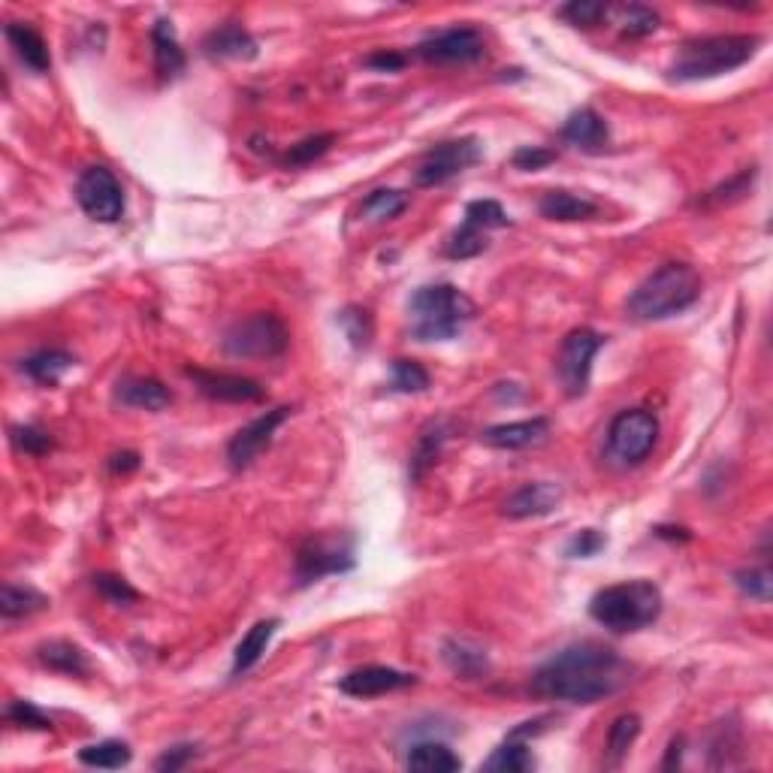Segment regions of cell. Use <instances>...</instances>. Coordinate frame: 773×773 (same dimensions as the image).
<instances>
[{
  "label": "cell",
  "instance_id": "29",
  "mask_svg": "<svg viewBox=\"0 0 773 773\" xmlns=\"http://www.w3.org/2000/svg\"><path fill=\"white\" fill-rule=\"evenodd\" d=\"M408 771H421V773H453L463 768V759L445 744H436V740H426V744H414L411 752H408Z\"/></svg>",
  "mask_w": 773,
  "mask_h": 773
},
{
  "label": "cell",
  "instance_id": "8",
  "mask_svg": "<svg viewBox=\"0 0 773 773\" xmlns=\"http://www.w3.org/2000/svg\"><path fill=\"white\" fill-rule=\"evenodd\" d=\"M357 556H353V538L348 534H311L296 550V587H311L330 575H345L353 571Z\"/></svg>",
  "mask_w": 773,
  "mask_h": 773
},
{
  "label": "cell",
  "instance_id": "34",
  "mask_svg": "<svg viewBox=\"0 0 773 773\" xmlns=\"http://www.w3.org/2000/svg\"><path fill=\"white\" fill-rule=\"evenodd\" d=\"M637 734H641V717L637 713H622V717L614 719V725L607 732V752H610V759L617 761V764L626 759L632 752Z\"/></svg>",
  "mask_w": 773,
  "mask_h": 773
},
{
  "label": "cell",
  "instance_id": "46",
  "mask_svg": "<svg viewBox=\"0 0 773 773\" xmlns=\"http://www.w3.org/2000/svg\"><path fill=\"white\" fill-rule=\"evenodd\" d=\"M7 719L18 729H34V732H52V719L42 713L40 707L30 701H13L7 707Z\"/></svg>",
  "mask_w": 773,
  "mask_h": 773
},
{
  "label": "cell",
  "instance_id": "48",
  "mask_svg": "<svg viewBox=\"0 0 773 773\" xmlns=\"http://www.w3.org/2000/svg\"><path fill=\"white\" fill-rule=\"evenodd\" d=\"M607 547V538L602 532H595V529H583V532H577L571 541H568V547H565V553L571 556V559H590V556H595V553H602V550Z\"/></svg>",
  "mask_w": 773,
  "mask_h": 773
},
{
  "label": "cell",
  "instance_id": "22",
  "mask_svg": "<svg viewBox=\"0 0 773 773\" xmlns=\"http://www.w3.org/2000/svg\"><path fill=\"white\" fill-rule=\"evenodd\" d=\"M115 402L137 411H164L172 402V394L157 378H125L115 387Z\"/></svg>",
  "mask_w": 773,
  "mask_h": 773
},
{
  "label": "cell",
  "instance_id": "21",
  "mask_svg": "<svg viewBox=\"0 0 773 773\" xmlns=\"http://www.w3.org/2000/svg\"><path fill=\"white\" fill-rule=\"evenodd\" d=\"M441 659L460 680H480L490 674V656L487 649L468 641V637H448L441 647Z\"/></svg>",
  "mask_w": 773,
  "mask_h": 773
},
{
  "label": "cell",
  "instance_id": "14",
  "mask_svg": "<svg viewBox=\"0 0 773 773\" xmlns=\"http://www.w3.org/2000/svg\"><path fill=\"white\" fill-rule=\"evenodd\" d=\"M184 375L194 381L199 394L209 396L215 402H230V405H248V402H260L267 390L263 384H257L254 378L245 375H233V372H209V369H184Z\"/></svg>",
  "mask_w": 773,
  "mask_h": 773
},
{
  "label": "cell",
  "instance_id": "11",
  "mask_svg": "<svg viewBox=\"0 0 773 773\" xmlns=\"http://www.w3.org/2000/svg\"><path fill=\"white\" fill-rule=\"evenodd\" d=\"M605 348V338L598 336L595 330H571L565 336L563 348H559V357H556V372H559V381H563L565 394L568 396H583L587 387H590V375H592V360L595 353Z\"/></svg>",
  "mask_w": 773,
  "mask_h": 773
},
{
  "label": "cell",
  "instance_id": "24",
  "mask_svg": "<svg viewBox=\"0 0 773 773\" xmlns=\"http://www.w3.org/2000/svg\"><path fill=\"white\" fill-rule=\"evenodd\" d=\"M538 211L547 218V221H559V224H568V221H590L598 215V206L592 203L590 197H580V194H571V191H547L541 203H538Z\"/></svg>",
  "mask_w": 773,
  "mask_h": 773
},
{
  "label": "cell",
  "instance_id": "15",
  "mask_svg": "<svg viewBox=\"0 0 773 773\" xmlns=\"http://www.w3.org/2000/svg\"><path fill=\"white\" fill-rule=\"evenodd\" d=\"M417 683V674H408V671H396L387 665H366V668H357L351 674L342 677L338 690L351 698H378V695H390V692H402L408 686Z\"/></svg>",
  "mask_w": 773,
  "mask_h": 773
},
{
  "label": "cell",
  "instance_id": "5",
  "mask_svg": "<svg viewBox=\"0 0 773 773\" xmlns=\"http://www.w3.org/2000/svg\"><path fill=\"white\" fill-rule=\"evenodd\" d=\"M478 314L475 302L453 284H426L408 302L411 336L417 342H448Z\"/></svg>",
  "mask_w": 773,
  "mask_h": 773
},
{
  "label": "cell",
  "instance_id": "18",
  "mask_svg": "<svg viewBox=\"0 0 773 773\" xmlns=\"http://www.w3.org/2000/svg\"><path fill=\"white\" fill-rule=\"evenodd\" d=\"M563 140L580 152H602L610 142V130H607L605 118L592 106H580L563 125Z\"/></svg>",
  "mask_w": 773,
  "mask_h": 773
},
{
  "label": "cell",
  "instance_id": "9",
  "mask_svg": "<svg viewBox=\"0 0 773 773\" xmlns=\"http://www.w3.org/2000/svg\"><path fill=\"white\" fill-rule=\"evenodd\" d=\"M480 157H484V145H480L478 137H460V140L438 142L421 157V164L414 169V182L421 184V188L445 184L453 176H460L465 169L480 164Z\"/></svg>",
  "mask_w": 773,
  "mask_h": 773
},
{
  "label": "cell",
  "instance_id": "47",
  "mask_svg": "<svg viewBox=\"0 0 773 773\" xmlns=\"http://www.w3.org/2000/svg\"><path fill=\"white\" fill-rule=\"evenodd\" d=\"M556 157L559 155H556L553 149H544V145H523V149H517L514 157H511V167L523 169V172H534V169L550 167Z\"/></svg>",
  "mask_w": 773,
  "mask_h": 773
},
{
  "label": "cell",
  "instance_id": "30",
  "mask_svg": "<svg viewBox=\"0 0 773 773\" xmlns=\"http://www.w3.org/2000/svg\"><path fill=\"white\" fill-rule=\"evenodd\" d=\"M534 768H538V761H534L532 749H529V744H523V737H517V734H507L505 744L480 764V771L495 773H532Z\"/></svg>",
  "mask_w": 773,
  "mask_h": 773
},
{
  "label": "cell",
  "instance_id": "3",
  "mask_svg": "<svg viewBox=\"0 0 773 773\" xmlns=\"http://www.w3.org/2000/svg\"><path fill=\"white\" fill-rule=\"evenodd\" d=\"M701 275L690 263H665L637 284L629 296V314L634 321H668L698 302Z\"/></svg>",
  "mask_w": 773,
  "mask_h": 773
},
{
  "label": "cell",
  "instance_id": "2",
  "mask_svg": "<svg viewBox=\"0 0 773 773\" xmlns=\"http://www.w3.org/2000/svg\"><path fill=\"white\" fill-rule=\"evenodd\" d=\"M761 49L759 34H717V37H698L680 46L677 61L668 70L674 82H701L717 79L725 73L740 70Z\"/></svg>",
  "mask_w": 773,
  "mask_h": 773
},
{
  "label": "cell",
  "instance_id": "35",
  "mask_svg": "<svg viewBox=\"0 0 773 773\" xmlns=\"http://www.w3.org/2000/svg\"><path fill=\"white\" fill-rule=\"evenodd\" d=\"M333 142H336V133H314V137H306L302 142H296V145H291V152L282 157L284 167H309V164H314L318 157H324L330 149H333Z\"/></svg>",
  "mask_w": 773,
  "mask_h": 773
},
{
  "label": "cell",
  "instance_id": "19",
  "mask_svg": "<svg viewBox=\"0 0 773 773\" xmlns=\"http://www.w3.org/2000/svg\"><path fill=\"white\" fill-rule=\"evenodd\" d=\"M450 433H453V423L445 421V417H436V421H429L423 426L421 436L414 441V450H411V465H408V475H411L414 484L426 478V472L438 463L441 448H445Z\"/></svg>",
  "mask_w": 773,
  "mask_h": 773
},
{
  "label": "cell",
  "instance_id": "44",
  "mask_svg": "<svg viewBox=\"0 0 773 773\" xmlns=\"http://www.w3.org/2000/svg\"><path fill=\"white\" fill-rule=\"evenodd\" d=\"M13 445L22 453H28V456H42V453H49L52 450V436L46 433V429H40V426H34V423H28V426H15L13 429Z\"/></svg>",
  "mask_w": 773,
  "mask_h": 773
},
{
  "label": "cell",
  "instance_id": "49",
  "mask_svg": "<svg viewBox=\"0 0 773 773\" xmlns=\"http://www.w3.org/2000/svg\"><path fill=\"white\" fill-rule=\"evenodd\" d=\"M194 759H197V746L194 744L169 746L167 752H164V756L155 761V771L176 773V771H182V768H188V764H191Z\"/></svg>",
  "mask_w": 773,
  "mask_h": 773
},
{
  "label": "cell",
  "instance_id": "1",
  "mask_svg": "<svg viewBox=\"0 0 773 773\" xmlns=\"http://www.w3.org/2000/svg\"><path fill=\"white\" fill-rule=\"evenodd\" d=\"M632 665L614 647L598 641H580L553 653L532 674V695L544 701L598 704L626 690Z\"/></svg>",
  "mask_w": 773,
  "mask_h": 773
},
{
  "label": "cell",
  "instance_id": "13",
  "mask_svg": "<svg viewBox=\"0 0 773 773\" xmlns=\"http://www.w3.org/2000/svg\"><path fill=\"white\" fill-rule=\"evenodd\" d=\"M287 417H291V408L282 405L267 411L263 417H257V421H252L248 426H242L240 433L230 438V445H227V463H230V468H236V472L248 468V465L269 448V441L275 438L279 426H282Z\"/></svg>",
  "mask_w": 773,
  "mask_h": 773
},
{
  "label": "cell",
  "instance_id": "33",
  "mask_svg": "<svg viewBox=\"0 0 773 773\" xmlns=\"http://www.w3.org/2000/svg\"><path fill=\"white\" fill-rule=\"evenodd\" d=\"M405 209H408V194L394 191V188L372 191V194L363 199V206H360V211L366 215L369 221H375V224H381V221H394V218H399Z\"/></svg>",
  "mask_w": 773,
  "mask_h": 773
},
{
  "label": "cell",
  "instance_id": "27",
  "mask_svg": "<svg viewBox=\"0 0 773 773\" xmlns=\"http://www.w3.org/2000/svg\"><path fill=\"white\" fill-rule=\"evenodd\" d=\"M279 626H282V619H260L254 629H248V634L240 641V647H236V653H233V674L240 677L245 674V671H252L257 661L263 659V653H267L269 641H272V634L279 632Z\"/></svg>",
  "mask_w": 773,
  "mask_h": 773
},
{
  "label": "cell",
  "instance_id": "28",
  "mask_svg": "<svg viewBox=\"0 0 773 773\" xmlns=\"http://www.w3.org/2000/svg\"><path fill=\"white\" fill-rule=\"evenodd\" d=\"M73 363H76L73 353L61 351V348H46V351L30 353L28 360H22V372L42 387H55L57 381L70 372Z\"/></svg>",
  "mask_w": 773,
  "mask_h": 773
},
{
  "label": "cell",
  "instance_id": "10",
  "mask_svg": "<svg viewBox=\"0 0 773 773\" xmlns=\"http://www.w3.org/2000/svg\"><path fill=\"white\" fill-rule=\"evenodd\" d=\"M76 199L85 215L100 224H115L125 215V188L106 167L85 169L76 182Z\"/></svg>",
  "mask_w": 773,
  "mask_h": 773
},
{
  "label": "cell",
  "instance_id": "17",
  "mask_svg": "<svg viewBox=\"0 0 773 773\" xmlns=\"http://www.w3.org/2000/svg\"><path fill=\"white\" fill-rule=\"evenodd\" d=\"M550 436V421L547 417H532V421H517V423H499L484 429L480 438L484 445H490L495 450H526L541 445Z\"/></svg>",
  "mask_w": 773,
  "mask_h": 773
},
{
  "label": "cell",
  "instance_id": "39",
  "mask_svg": "<svg viewBox=\"0 0 773 773\" xmlns=\"http://www.w3.org/2000/svg\"><path fill=\"white\" fill-rule=\"evenodd\" d=\"M607 13H610V7L602 0H571L559 10V18L575 28H595Z\"/></svg>",
  "mask_w": 773,
  "mask_h": 773
},
{
  "label": "cell",
  "instance_id": "16",
  "mask_svg": "<svg viewBox=\"0 0 773 773\" xmlns=\"http://www.w3.org/2000/svg\"><path fill=\"white\" fill-rule=\"evenodd\" d=\"M563 502V487L553 480H534L523 484L520 490H514L502 505V514L511 520H529V517H544L553 514Z\"/></svg>",
  "mask_w": 773,
  "mask_h": 773
},
{
  "label": "cell",
  "instance_id": "32",
  "mask_svg": "<svg viewBox=\"0 0 773 773\" xmlns=\"http://www.w3.org/2000/svg\"><path fill=\"white\" fill-rule=\"evenodd\" d=\"M133 759L130 746L125 740H100V744L82 746L79 749V761L88 764V768H103V771H118V768H127Z\"/></svg>",
  "mask_w": 773,
  "mask_h": 773
},
{
  "label": "cell",
  "instance_id": "37",
  "mask_svg": "<svg viewBox=\"0 0 773 773\" xmlns=\"http://www.w3.org/2000/svg\"><path fill=\"white\" fill-rule=\"evenodd\" d=\"M91 583H94V590L109 602V605L115 607H127L133 605V602H140V592L133 590L130 583H127L121 575H109V571H100V575L91 577Z\"/></svg>",
  "mask_w": 773,
  "mask_h": 773
},
{
  "label": "cell",
  "instance_id": "26",
  "mask_svg": "<svg viewBox=\"0 0 773 773\" xmlns=\"http://www.w3.org/2000/svg\"><path fill=\"white\" fill-rule=\"evenodd\" d=\"M37 659L49 668V671H57V674L67 677H85L91 671L88 665V656L79 644L73 641H46L37 647Z\"/></svg>",
  "mask_w": 773,
  "mask_h": 773
},
{
  "label": "cell",
  "instance_id": "51",
  "mask_svg": "<svg viewBox=\"0 0 773 773\" xmlns=\"http://www.w3.org/2000/svg\"><path fill=\"white\" fill-rule=\"evenodd\" d=\"M109 468H113L115 475H130V472H137V468H140V453H133V450H121V453H115L113 460H109Z\"/></svg>",
  "mask_w": 773,
  "mask_h": 773
},
{
  "label": "cell",
  "instance_id": "38",
  "mask_svg": "<svg viewBox=\"0 0 773 773\" xmlns=\"http://www.w3.org/2000/svg\"><path fill=\"white\" fill-rule=\"evenodd\" d=\"M734 583H737V590L744 592L746 598H752V602H771L773 575H771V568H768V565L737 571V575H734Z\"/></svg>",
  "mask_w": 773,
  "mask_h": 773
},
{
  "label": "cell",
  "instance_id": "12",
  "mask_svg": "<svg viewBox=\"0 0 773 773\" xmlns=\"http://www.w3.org/2000/svg\"><path fill=\"white\" fill-rule=\"evenodd\" d=\"M417 55L429 64H441V67H456V64H475L487 55V40L478 28H448L429 34L426 40L417 46Z\"/></svg>",
  "mask_w": 773,
  "mask_h": 773
},
{
  "label": "cell",
  "instance_id": "23",
  "mask_svg": "<svg viewBox=\"0 0 773 773\" xmlns=\"http://www.w3.org/2000/svg\"><path fill=\"white\" fill-rule=\"evenodd\" d=\"M203 49L209 57H233V61H252L257 55V40H254L248 30L236 25V22H227L221 28L209 30V37L203 40Z\"/></svg>",
  "mask_w": 773,
  "mask_h": 773
},
{
  "label": "cell",
  "instance_id": "43",
  "mask_svg": "<svg viewBox=\"0 0 773 773\" xmlns=\"http://www.w3.org/2000/svg\"><path fill=\"white\" fill-rule=\"evenodd\" d=\"M338 324H342V330H345V336L351 338L353 348H366L369 342H372V314H369L366 309H345L342 314H338Z\"/></svg>",
  "mask_w": 773,
  "mask_h": 773
},
{
  "label": "cell",
  "instance_id": "4",
  "mask_svg": "<svg viewBox=\"0 0 773 773\" xmlns=\"http://www.w3.org/2000/svg\"><path fill=\"white\" fill-rule=\"evenodd\" d=\"M661 590L653 580H626L592 595L590 617L617 634H632L661 617Z\"/></svg>",
  "mask_w": 773,
  "mask_h": 773
},
{
  "label": "cell",
  "instance_id": "20",
  "mask_svg": "<svg viewBox=\"0 0 773 773\" xmlns=\"http://www.w3.org/2000/svg\"><path fill=\"white\" fill-rule=\"evenodd\" d=\"M152 52H155V70L160 82H172L179 79L188 67L182 52V42L176 37V28L169 18H157L152 28Z\"/></svg>",
  "mask_w": 773,
  "mask_h": 773
},
{
  "label": "cell",
  "instance_id": "7",
  "mask_svg": "<svg viewBox=\"0 0 773 773\" xmlns=\"http://www.w3.org/2000/svg\"><path fill=\"white\" fill-rule=\"evenodd\" d=\"M659 441V417L647 408H626L607 426V456L622 468L641 465Z\"/></svg>",
  "mask_w": 773,
  "mask_h": 773
},
{
  "label": "cell",
  "instance_id": "40",
  "mask_svg": "<svg viewBox=\"0 0 773 773\" xmlns=\"http://www.w3.org/2000/svg\"><path fill=\"white\" fill-rule=\"evenodd\" d=\"M396 394H423L429 387V372L417 360H394V381H390Z\"/></svg>",
  "mask_w": 773,
  "mask_h": 773
},
{
  "label": "cell",
  "instance_id": "41",
  "mask_svg": "<svg viewBox=\"0 0 773 773\" xmlns=\"http://www.w3.org/2000/svg\"><path fill=\"white\" fill-rule=\"evenodd\" d=\"M619 25L626 37H647L659 28V13H653L641 3H629V7H619Z\"/></svg>",
  "mask_w": 773,
  "mask_h": 773
},
{
  "label": "cell",
  "instance_id": "36",
  "mask_svg": "<svg viewBox=\"0 0 773 773\" xmlns=\"http://www.w3.org/2000/svg\"><path fill=\"white\" fill-rule=\"evenodd\" d=\"M484 252H487V233L475 224H465V221L463 227L453 230V236L445 245V254L453 260H468V257H478Z\"/></svg>",
  "mask_w": 773,
  "mask_h": 773
},
{
  "label": "cell",
  "instance_id": "6",
  "mask_svg": "<svg viewBox=\"0 0 773 773\" xmlns=\"http://www.w3.org/2000/svg\"><path fill=\"white\" fill-rule=\"evenodd\" d=\"M224 351L242 360H272L282 357L291 345V330L275 311H257L252 318H240L221 338Z\"/></svg>",
  "mask_w": 773,
  "mask_h": 773
},
{
  "label": "cell",
  "instance_id": "50",
  "mask_svg": "<svg viewBox=\"0 0 773 773\" xmlns=\"http://www.w3.org/2000/svg\"><path fill=\"white\" fill-rule=\"evenodd\" d=\"M405 64L408 57L402 55V52H390V49H381V52H372V55L366 57L369 70H378V73H396L402 70Z\"/></svg>",
  "mask_w": 773,
  "mask_h": 773
},
{
  "label": "cell",
  "instance_id": "25",
  "mask_svg": "<svg viewBox=\"0 0 773 773\" xmlns=\"http://www.w3.org/2000/svg\"><path fill=\"white\" fill-rule=\"evenodd\" d=\"M7 40L15 49V57L28 67L30 73H46L52 67V55H49V46L42 40L37 30L22 22H10L7 25Z\"/></svg>",
  "mask_w": 773,
  "mask_h": 773
},
{
  "label": "cell",
  "instance_id": "45",
  "mask_svg": "<svg viewBox=\"0 0 773 773\" xmlns=\"http://www.w3.org/2000/svg\"><path fill=\"white\" fill-rule=\"evenodd\" d=\"M752 179H756V169H744L740 176H734L732 182L719 184V188H713L707 197H704V206H729V203H734V199H740L744 194H749V184H752Z\"/></svg>",
  "mask_w": 773,
  "mask_h": 773
},
{
  "label": "cell",
  "instance_id": "42",
  "mask_svg": "<svg viewBox=\"0 0 773 773\" xmlns=\"http://www.w3.org/2000/svg\"><path fill=\"white\" fill-rule=\"evenodd\" d=\"M465 224H475L478 230H499L507 227V211L495 199H475L465 206Z\"/></svg>",
  "mask_w": 773,
  "mask_h": 773
},
{
  "label": "cell",
  "instance_id": "31",
  "mask_svg": "<svg viewBox=\"0 0 773 773\" xmlns=\"http://www.w3.org/2000/svg\"><path fill=\"white\" fill-rule=\"evenodd\" d=\"M49 607V598L42 595L40 590L34 587H18V583H3V592H0V614L3 619H25L40 614Z\"/></svg>",
  "mask_w": 773,
  "mask_h": 773
}]
</instances>
